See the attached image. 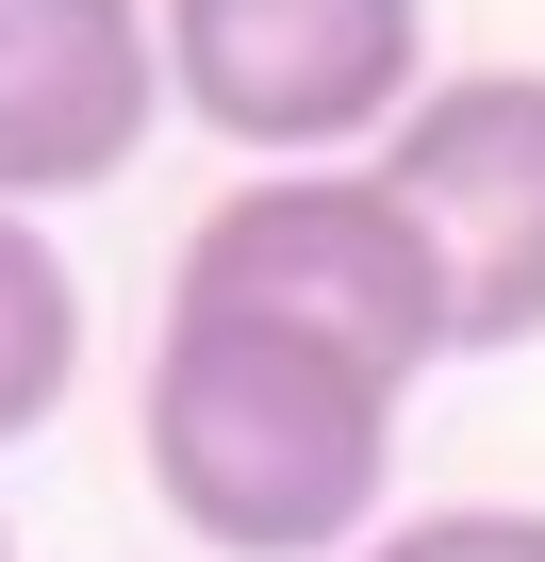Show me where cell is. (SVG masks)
Returning <instances> with one entry per match:
<instances>
[{"instance_id":"6da1fadb","label":"cell","mask_w":545,"mask_h":562,"mask_svg":"<svg viewBox=\"0 0 545 562\" xmlns=\"http://www.w3.org/2000/svg\"><path fill=\"white\" fill-rule=\"evenodd\" d=\"M397 414L413 381L315 331L248 315H166L149 348V496L215 562H364L397 496Z\"/></svg>"},{"instance_id":"7a4b0ae2","label":"cell","mask_w":545,"mask_h":562,"mask_svg":"<svg viewBox=\"0 0 545 562\" xmlns=\"http://www.w3.org/2000/svg\"><path fill=\"white\" fill-rule=\"evenodd\" d=\"M166 315L315 331V348H364V364H397V381H430V364L463 348L446 248H430V215H413L381 166H248V182L182 232Z\"/></svg>"},{"instance_id":"3957f363","label":"cell","mask_w":545,"mask_h":562,"mask_svg":"<svg viewBox=\"0 0 545 562\" xmlns=\"http://www.w3.org/2000/svg\"><path fill=\"white\" fill-rule=\"evenodd\" d=\"M166 83L248 166H364L430 100V0H166Z\"/></svg>"},{"instance_id":"277c9868","label":"cell","mask_w":545,"mask_h":562,"mask_svg":"<svg viewBox=\"0 0 545 562\" xmlns=\"http://www.w3.org/2000/svg\"><path fill=\"white\" fill-rule=\"evenodd\" d=\"M381 182L430 215L463 348H545V67H446Z\"/></svg>"},{"instance_id":"5b68a950","label":"cell","mask_w":545,"mask_h":562,"mask_svg":"<svg viewBox=\"0 0 545 562\" xmlns=\"http://www.w3.org/2000/svg\"><path fill=\"white\" fill-rule=\"evenodd\" d=\"M166 116V0H0V215L133 182Z\"/></svg>"},{"instance_id":"8992f818","label":"cell","mask_w":545,"mask_h":562,"mask_svg":"<svg viewBox=\"0 0 545 562\" xmlns=\"http://www.w3.org/2000/svg\"><path fill=\"white\" fill-rule=\"evenodd\" d=\"M67 381H83V265L34 215H0V447H34Z\"/></svg>"},{"instance_id":"52a82bcc","label":"cell","mask_w":545,"mask_h":562,"mask_svg":"<svg viewBox=\"0 0 545 562\" xmlns=\"http://www.w3.org/2000/svg\"><path fill=\"white\" fill-rule=\"evenodd\" d=\"M364 562H545V513L529 496H446V513H397Z\"/></svg>"},{"instance_id":"ba28073f","label":"cell","mask_w":545,"mask_h":562,"mask_svg":"<svg viewBox=\"0 0 545 562\" xmlns=\"http://www.w3.org/2000/svg\"><path fill=\"white\" fill-rule=\"evenodd\" d=\"M0 562H18V513H0Z\"/></svg>"}]
</instances>
